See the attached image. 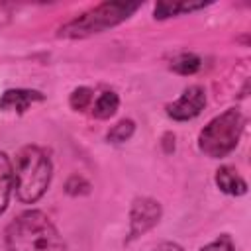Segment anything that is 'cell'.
Listing matches in <instances>:
<instances>
[{
	"label": "cell",
	"mask_w": 251,
	"mask_h": 251,
	"mask_svg": "<svg viewBox=\"0 0 251 251\" xmlns=\"http://www.w3.org/2000/svg\"><path fill=\"white\" fill-rule=\"evenodd\" d=\"M6 251H67L57 226L41 210H25L16 216L4 233Z\"/></svg>",
	"instance_id": "obj_1"
},
{
	"label": "cell",
	"mask_w": 251,
	"mask_h": 251,
	"mask_svg": "<svg viewBox=\"0 0 251 251\" xmlns=\"http://www.w3.org/2000/svg\"><path fill=\"white\" fill-rule=\"evenodd\" d=\"M14 192L22 204H35L49 188L53 176L51 157L37 145H25L12 161Z\"/></svg>",
	"instance_id": "obj_2"
},
{
	"label": "cell",
	"mask_w": 251,
	"mask_h": 251,
	"mask_svg": "<svg viewBox=\"0 0 251 251\" xmlns=\"http://www.w3.org/2000/svg\"><path fill=\"white\" fill-rule=\"evenodd\" d=\"M139 8V2H102L94 8L84 10L71 22L59 27V37L67 39H84L96 33H102L122 22L129 20Z\"/></svg>",
	"instance_id": "obj_3"
},
{
	"label": "cell",
	"mask_w": 251,
	"mask_h": 251,
	"mask_svg": "<svg viewBox=\"0 0 251 251\" xmlns=\"http://www.w3.org/2000/svg\"><path fill=\"white\" fill-rule=\"evenodd\" d=\"M243 114L237 108H227L220 116L212 118L198 135V147L210 159H222L229 155L243 131Z\"/></svg>",
	"instance_id": "obj_4"
},
{
	"label": "cell",
	"mask_w": 251,
	"mask_h": 251,
	"mask_svg": "<svg viewBox=\"0 0 251 251\" xmlns=\"http://www.w3.org/2000/svg\"><path fill=\"white\" fill-rule=\"evenodd\" d=\"M161 204L149 196L135 198L129 210V239H135L149 231L161 220Z\"/></svg>",
	"instance_id": "obj_5"
},
{
	"label": "cell",
	"mask_w": 251,
	"mask_h": 251,
	"mask_svg": "<svg viewBox=\"0 0 251 251\" xmlns=\"http://www.w3.org/2000/svg\"><path fill=\"white\" fill-rule=\"evenodd\" d=\"M206 106V92L202 86L192 84L188 88H184V92L167 106V114L169 118L176 120V122H188L192 118H196Z\"/></svg>",
	"instance_id": "obj_6"
},
{
	"label": "cell",
	"mask_w": 251,
	"mask_h": 251,
	"mask_svg": "<svg viewBox=\"0 0 251 251\" xmlns=\"http://www.w3.org/2000/svg\"><path fill=\"white\" fill-rule=\"evenodd\" d=\"M43 94L39 90L31 88H10L0 96V110L4 112H16L24 114L33 102H41Z\"/></svg>",
	"instance_id": "obj_7"
},
{
	"label": "cell",
	"mask_w": 251,
	"mask_h": 251,
	"mask_svg": "<svg viewBox=\"0 0 251 251\" xmlns=\"http://www.w3.org/2000/svg\"><path fill=\"white\" fill-rule=\"evenodd\" d=\"M210 2H190V0H161L155 4L153 16L155 20H167L173 16H180V14H190L194 10H202L206 8Z\"/></svg>",
	"instance_id": "obj_8"
},
{
	"label": "cell",
	"mask_w": 251,
	"mask_h": 251,
	"mask_svg": "<svg viewBox=\"0 0 251 251\" xmlns=\"http://www.w3.org/2000/svg\"><path fill=\"white\" fill-rule=\"evenodd\" d=\"M216 184L222 192H226L229 196H243L247 192L245 178L233 167H227V165H224L216 171Z\"/></svg>",
	"instance_id": "obj_9"
},
{
	"label": "cell",
	"mask_w": 251,
	"mask_h": 251,
	"mask_svg": "<svg viewBox=\"0 0 251 251\" xmlns=\"http://www.w3.org/2000/svg\"><path fill=\"white\" fill-rule=\"evenodd\" d=\"M14 192V169L12 161L6 153L0 151V216L6 212L10 204V196Z\"/></svg>",
	"instance_id": "obj_10"
},
{
	"label": "cell",
	"mask_w": 251,
	"mask_h": 251,
	"mask_svg": "<svg viewBox=\"0 0 251 251\" xmlns=\"http://www.w3.org/2000/svg\"><path fill=\"white\" fill-rule=\"evenodd\" d=\"M120 108V96L114 90H106L98 94V98L92 102V116L98 120H110Z\"/></svg>",
	"instance_id": "obj_11"
},
{
	"label": "cell",
	"mask_w": 251,
	"mask_h": 251,
	"mask_svg": "<svg viewBox=\"0 0 251 251\" xmlns=\"http://www.w3.org/2000/svg\"><path fill=\"white\" fill-rule=\"evenodd\" d=\"M202 67V61L198 55L194 53H180L171 61V71L186 76V75H194L198 69Z\"/></svg>",
	"instance_id": "obj_12"
},
{
	"label": "cell",
	"mask_w": 251,
	"mask_h": 251,
	"mask_svg": "<svg viewBox=\"0 0 251 251\" xmlns=\"http://www.w3.org/2000/svg\"><path fill=\"white\" fill-rule=\"evenodd\" d=\"M133 131H135L133 120H120L116 126H112V127L108 129L106 137H108V141H112V143H124V141H127V139L133 135Z\"/></svg>",
	"instance_id": "obj_13"
},
{
	"label": "cell",
	"mask_w": 251,
	"mask_h": 251,
	"mask_svg": "<svg viewBox=\"0 0 251 251\" xmlns=\"http://www.w3.org/2000/svg\"><path fill=\"white\" fill-rule=\"evenodd\" d=\"M92 100H94L92 90H90L88 86H78V88H75V90L71 92L69 104H71L73 110H76V112H84L86 108L92 106Z\"/></svg>",
	"instance_id": "obj_14"
},
{
	"label": "cell",
	"mask_w": 251,
	"mask_h": 251,
	"mask_svg": "<svg viewBox=\"0 0 251 251\" xmlns=\"http://www.w3.org/2000/svg\"><path fill=\"white\" fill-rule=\"evenodd\" d=\"M200 251H235V245H233V241H231V237L227 233H222L214 241L204 245Z\"/></svg>",
	"instance_id": "obj_15"
},
{
	"label": "cell",
	"mask_w": 251,
	"mask_h": 251,
	"mask_svg": "<svg viewBox=\"0 0 251 251\" xmlns=\"http://www.w3.org/2000/svg\"><path fill=\"white\" fill-rule=\"evenodd\" d=\"M151 251H182V247L178 243H175V241H163V243H159Z\"/></svg>",
	"instance_id": "obj_16"
}]
</instances>
